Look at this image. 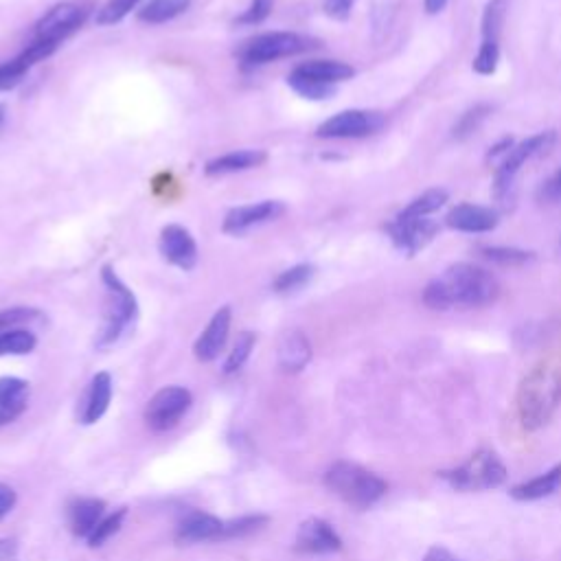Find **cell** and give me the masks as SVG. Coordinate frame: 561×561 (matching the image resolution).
<instances>
[{"mask_svg": "<svg viewBox=\"0 0 561 561\" xmlns=\"http://www.w3.org/2000/svg\"><path fill=\"white\" fill-rule=\"evenodd\" d=\"M542 196L548 202H559L561 200V171H557V174L546 182L544 189H542Z\"/></svg>", "mask_w": 561, "mask_h": 561, "instance_id": "b9f144b4", "label": "cell"}, {"mask_svg": "<svg viewBox=\"0 0 561 561\" xmlns=\"http://www.w3.org/2000/svg\"><path fill=\"white\" fill-rule=\"evenodd\" d=\"M384 125L380 112L369 110H345L320 123L316 128L318 139H364Z\"/></svg>", "mask_w": 561, "mask_h": 561, "instance_id": "ba28073f", "label": "cell"}, {"mask_svg": "<svg viewBox=\"0 0 561 561\" xmlns=\"http://www.w3.org/2000/svg\"><path fill=\"white\" fill-rule=\"evenodd\" d=\"M423 561H459V559H456L450 551H445V548L434 546L426 553V557H423Z\"/></svg>", "mask_w": 561, "mask_h": 561, "instance_id": "ee69618b", "label": "cell"}, {"mask_svg": "<svg viewBox=\"0 0 561 561\" xmlns=\"http://www.w3.org/2000/svg\"><path fill=\"white\" fill-rule=\"evenodd\" d=\"M272 7H274V0H253L235 22L237 25H259V22H263L272 14Z\"/></svg>", "mask_w": 561, "mask_h": 561, "instance_id": "f35d334b", "label": "cell"}, {"mask_svg": "<svg viewBox=\"0 0 561 561\" xmlns=\"http://www.w3.org/2000/svg\"><path fill=\"white\" fill-rule=\"evenodd\" d=\"M437 231L439 226L428 220V217H415V220H412V217L397 215L395 222L388 226L393 244L397 248L406 250L410 255H415L421 248H426L432 242V237L437 235Z\"/></svg>", "mask_w": 561, "mask_h": 561, "instance_id": "4fadbf2b", "label": "cell"}, {"mask_svg": "<svg viewBox=\"0 0 561 561\" xmlns=\"http://www.w3.org/2000/svg\"><path fill=\"white\" fill-rule=\"evenodd\" d=\"M283 213H285V204L279 200H263L257 204L235 206V209L226 213L222 231L226 235H244L246 231H250V228L279 220Z\"/></svg>", "mask_w": 561, "mask_h": 561, "instance_id": "7c38bea8", "label": "cell"}, {"mask_svg": "<svg viewBox=\"0 0 561 561\" xmlns=\"http://www.w3.org/2000/svg\"><path fill=\"white\" fill-rule=\"evenodd\" d=\"M16 502H18V496H16L14 487L0 483V520L7 518V515L14 511Z\"/></svg>", "mask_w": 561, "mask_h": 561, "instance_id": "60d3db41", "label": "cell"}, {"mask_svg": "<svg viewBox=\"0 0 561 561\" xmlns=\"http://www.w3.org/2000/svg\"><path fill=\"white\" fill-rule=\"evenodd\" d=\"M125 515H128V509H119V511H114L110 515H106L99 524H97V529L90 533L88 537V546L90 548H99L106 544L112 535H117L121 531V526H123V520H125Z\"/></svg>", "mask_w": 561, "mask_h": 561, "instance_id": "d6a6232c", "label": "cell"}, {"mask_svg": "<svg viewBox=\"0 0 561 561\" xmlns=\"http://www.w3.org/2000/svg\"><path fill=\"white\" fill-rule=\"evenodd\" d=\"M101 279L108 290V307L97 336V347L110 349L117 345L125 336V331L134 325L136 316H139V303H136V296L132 294V290L114 274L110 266L103 268Z\"/></svg>", "mask_w": 561, "mask_h": 561, "instance_id": "277c9868", "label": "cell"}, {"mask_svg": "<svg viewBox=\"0 0 561 561\" xmlns=\"http://www.w3.org/2000/svg\"><path fill=\"white\" fill-rule=\"evenodd\" d=\"M498 294L500 285L494 274L474 263H454L428 283L423 303L432 309L483 307L494 303Z\"/></svg>", "mask_w": 561, "mask_h": 561, "instance_id": "6da1fadb", "label": "cell"}, {"mask_svg": "<svg viewBox=\"0 0 561 561\" xmlns=\"http://www.w3.org/2000/svg\"><path fill=\"white\" fill-rule=\"evenodd\" d=\"M445 220H448V226L456 228V231L487 233L491 228H496L498 215L491 209H485V206L461 204L456 206V209H452Z\"/></svg>", "mask_w": 561, "mask_h": 561, "instance_id": "d6986e66", "label": "cell"}, {"mask_svg": "<svg viewBox=\"0 0 561 561\" xmlns=\"http://www.w3.org/2000/svg\"><path fill=\"white\" fill-rule=\"evenodd\" d=\"M553 141H555V132H542L537 136H531V139L522 141L520 145H515L513 150L507 154L505 163H502L498 176H496V196H500V198L509 196V191L513 187V178L520 171V167L535 154L546 152L548 147L553 145Z\"/></svg>", "mask_w": 561, "mask_h": 561, "instance_id": "8fae6325", "label": "cell"}, {"mask_svg": "<svg viewBox=\"0 0 561 561\" xmlns=\"http://www.w3.org/2000/svg\"><path fill=\"white\" fill-rule=\"evenodd\" d=\"M40 318V312L33 307H9L0 312V331L18 329V325H27L31 320Z\"/></svg>", "mask_w": 561, "mask_h": 561, "instance_id": "e575fe53", "label": "cell"}, {"mask_svg": "<svg viewBox=\"0 0 561 561\" xmlns=\"http://www.w3.org/2000/svg\"><path fill=\"white\" fill-rule=\"evenodd\" d=\"M266 160H268V152L263 150H235L209 160V163L204 165V174L211 178L239 174V171L261 167Z\"/></svg>", "mask_w": 561, "mask_h": 561, "instance_id": "ac0fdd59", "label": "cell"}, {"mask_svg": "<svg viewBox=\"0 0 561 561\" xmlns=\"http://www.w3.org/2000/svg\"><path fill=\"white\" fill-rule=\"evenodd\" d=\"M316 44L312 38H305L294 31H268L246 40L237 51L239 62L246 68H257L263 64L283 60V57H294L314 49Z\"/></svg>", "mask_w": 561, "mask_h": 561, "instance_id": "5b68a950", "label": "cell"}, {"mask_svg": "<svg viewBox=\"0 0 561 561\" xmlns=\"http://www.w3.org/2000/svg\"><path fill=\"white\" fill-rule=\"evenodd\" d=\"M441 478L456 491H487L505 483L507 467L494 450H478L463 465L441 472Z\"/></svg>", "mask_w": 561, "mask_h": 561, "instance_id": "8992f818", "label": "cell"}, {"mask_svg": "<svg viewBox=\"0 0 561 561\" xmlns=\"http://www.w3.org/2000/svg\"><path fill=\"white\" fill-rule=\"evenodd\" d=\"M255 345H257V336L253 331H242L224 362V375H235L237 371H242V366L248 362Z\"/></svg>", "mask_w": 561, "mask_h": 561, "instance_id": "83f0119b", "label": "cell"}, {"mask_svg": "<svg viewBox=\"0 0 561 561\" xmlns=\"http://www.w3.org/2000/svg\"><path fill=\"white\" fill-rule=\"evenodd\" d=\"M288 86L294 90V93H299L303 99H309V101H323L336 93V86L314 82V79H307L294 71L288 75Z\"/></svg>", "mask_w": 561, "mask_h": 561, "instance_id": "f546056e", "label": "cell"}, {"mask_svg": "<svg viewBox=\"0 0 561 561\" xmlns=\"http://www.w3.org/2000/svg\"><path fill=\"white\" fill-rule=\"evenodd\" d=\"M18 553L16 540H0V561H14Z\"/></svg>", "mask_w": 561, "mask_h": 561, "instance_id": "7bdbcfd3", "label": "cell"}, {"mask_svg": "<svg viewBox=\"0 0 561 561\" xmlns=\"http://www.w3.org/2000/svg\"><path fill=\"white\" fill-rule=\"evenodd\" d=\"M279 366L285 373H301L305 366L312 360V345H309L307 336L299 329L285 331L279 340Z\"/></svg>", "mask_w": 561, "mask_h": 561, "instance_id": "e0dca14e", "label": "cell"}, {"mask_svg": "<svg viewBox=\"0 0 561 561\" xmlns=\"http://www.w3.org/2000/svg\"><path fill=\"white\" fill-rule=\"evenodd\" d=\"M559 489H561V465H555L553 469H548L546 474L526 480L522 485H515L511 489V498L520 502H533L553 496Z\"/></svg>", "mask_w": 561, "mask_h": 561, "instance_id": "603a6c76", "label": "cell"}, {"mask_svg": "<svg viewBox=\"0 0 561 561\" xmlns=\"http://www.w3.org/2000/svg\"><path fill=\"white\" fill-rule=\"evenodd\" d=\"M231 323H233V312L231 307L224 305L217 309L213 318L209 320V325L200 334V338L193 345V356L200 362H213L220 356L222 349L226 347L228 334H231Z\"/></svg>", "mask_w": 561, "mask_h": 561, "instance_id": "9a60e30c", "label": "cell"}, {"mask_svg": "<svg viewBox=\"0 0 561 561\" xmlns=\"http://www.w3.org/2000/svg\"><path fill=\"white\" fill-rule=\"evenodd\" d=\"M342 548L340 535L334 526L320 518H309L299 526L296 533V551L307 555H329L338 553Z\"/></svg>", "mask_w": 561, "mask_h": 561, "instance_id": "5bb4252c", "label": "cell"}, {"mask_svg": "<svg viewBox=\"0 0 561 561\" xmlns=\"http://www.w3.org/2000/svg\"><path fill=\"white\" fill-rule=\"evenodd\" d=\"M20 415H16V412H11L7 408L0 406V426H7V423H11L14 419H18Z\"/></svg>", "mask_w": 561, "mask_h": 561, "instance_id": "bcb514c9", "label": "cell"}, {"mask_svg": "<svg viewBox=\"0 0 561 561\" xmlns=\"http://www.w3.org/2000/svg\"><path fill=\"white\" fill-rule=\"evenodd\" d=\"M191 0H150L139 9V20L145 25H163L185 14L189 9Z\"/></svg>", "mask_w": 561, "mask_h": 561, "instance_id": "cb8c5ba5", "label": "cell"}, {"mask_svg": "<svg viewBox=\"0 0 561 561\" xmlns=\"http://www.w3.org/2000/svg\"><path fill=\"white\" fill-rule=\"evenodd\" d=\"M139 3L141 0H108V3L97 11L95 22L99 27L117 25L125 16H130L132 11L139 7Z\"/></svg>", "mask_w": 561, "mask_h": 561, "instance_id": "1f68e13d", "label": "cell"}, {"mask_svg": "<svg viewBox=\"0 0 561 561\" xmlns=\"http://www.w3.org/2000/svg\"><path fill=\"white\" fill-rule=\"evenodd\" d=\"M498 60H500L498 42H483L474 60V71L480 75H494L498 68Z\"/></svg>", "mask_w": 561, "mask_h": 561, "instance_id": "d590c367", "label": "cell"}, {"mask_svg": "<svg viewBox=\"0 0 561 561\" xmlns=\"http://www.w3.org/2000/svg\"><path fill=\"white\" fill-rule=\"evenodd\" d=\"M86 16L88 11L82 5H75V3L55 5L38 20L36 36H33V40H42L60 47L66 38H71L77 29L84 27Z\"/></svg>", "mask_w": 561, "mask_h": 561, "instance_id": "9c48e42d", "label": "cell"}, {"mask_svg": "<svg viewBox=\"0 0 561 561\" xmlns=\"http://www.w3.org/2000/svg\"><path fill=\"white\" fill-rule=\"evenodd\" d=\"M38 345V338L27 329L0 331V358L3 356H27Z\"/></svg>", "mask_w": 561, "mask_h": 561, "instance_id": "4316f807", "label": "cell"}, {"mask_svg": "<svg viewBox=\"0 0 561 561\" xmlns=\"http://www.w3.org/2000/svg\"><path fill=\"white\" fill-rule=\"evenodd\" d=\"M483 253L487 259L500 263V266H522V263H529L533 259L531 253H524L518 248H483Z\"/></svg>", "mask_w": 561, "mask_h": 561, "instance_id": "8d00e7d4", "label": "cell"}, {"mask_svg": "<svg viewBox=\"0 0 561 561\" xmlns=\"http://www.w3.org/2000/svg\"><path fill=\"white\" fill-rule=\"evenodd\" d=\"M3 121H5V106L0 103V125H3Z\"/></svg>", "mask_w": 561, "mask_h": 561, "instance_id": "7dc6e473", "label": "cell"}, {"mask_svg": "<svg viewBox=\"0 0 561 561\" xmlns=\"http://www.w3.org/2000/svg\"><path fill=\"white\" fill-rule=\"evenodd\" d=\"M445 202H448V191L430 189V191L423 193V196H419L417 200H412L399 215L412 217V220H415V217H428L430 213L439 211Z\"/></svg>", "mask_w": 561, "mask_h": 561, "instance_id": "f1b7e54d", "label": "cell"}, {"mask_svg": "<svg viewBox=\"0 0 561 561\" xmlns=\"http://www.w3.org/2000/svg\"><path fill=\"white\" fill-rule=\"evenodd\" d=\"M29 384L20 377H0V406L22 415L27 410Z\"/></svg>", "mask_w": 561, "mask_h": 561, "instance_id": "d4e9b609", "label": "cell"}, {"mask_svg": "<svg viewBox=\"0 0 561 561\" xmlns=\"http://www.w3.org/2000/svg\"><path fill=\"white\" fill-rule=\"evenodd\" d=\"M193 404V397L182 386H165L150 399L145 410V421L154 432H167L176 428L187 415Z\"/></svg>", "mask_w": 561, "mask_h": 561, "instance_id": "52a82bcc", "label": "cell"}, {"mask_svg": "<svg viewBox=\"0 0 561 561\" xmlns=\"http://www.w3.org/2000/svg\"><path fill=\"white\" fill-rule=\"evenodd\" d=\"M294 73H299L307 79H314V82L336 86L340 82H347L353 75H356V68L349 66L347 62L338 60H309L294 68Z\"/></svg>", "mask_w": 561, "mask_h": 561, "instance_id": "44dd1931", "label": "cell"}, {"mask_svg": "<svg viewBox=\"0 0 561 561\" xmlns=\"http://www.w3.org/2000/svg\"><path fill=\"white\" fill-rule=\"evenodd\" d=\"M489 114V106H476L472 110H467L463 114V119L456 123V128H454V136L456 139H465V136H469L472 132L478 130V125L485 121V117Z\"/></svg>", "mask_w": 561, "mask_h": 561, "instance_id": "74e56055", "label": "cell"}, {"mask_svg": "<svg viewBox=\"0 0 561 561\" xmlns=\"http://www.w3.org/2000/svg\"><path fill=\"white\" fill-rule=\"evenodd\" d=\"M106 518V502L99 498H77L68 507V524L77 537H90L97 524Z\"/></svg>", "mask_w": 561, "mask_h": 561, "instance_id": "ffe728a7", "label": "cell"}, {"mask_svg": "<svg viewBox=\"0 0 561 561\" xmlns=\"http://www.w3.org/2000/svg\"><path fill=\"white\" fill-rule=\"evenodd\" d=\"M561 406V360L544 358L526 373L515 397L520 426L529 432L551 423Z\"/></svg>", "mask_w": 561, "mask_h": 561, "instance_id": "7a4b0ae2", "label": "cell"}, {"mask_svg": "<svg viewBox=\"0 0 561 561\" xmlns=\"http://www.w3.org/2000/svg\"><path fill=\"white\" fill-rule=\"evenodd\" d=\"M325 485L331 494L345 500L353 509L373 507L388 491L384 478L373 474L371 469L349 461H338L331 465L325 474Z\"/></svg>", "mask_w": 561, "mask_h": 561, "instance_id": "3957f363", "label": "cell"}, {"mask_svg": "<svg viewBox=\"0 0 561 561\" xmlns=\"http://www.w3.org/2000/svg\"><path fill=\"white\" fill-rule=\"evenodd\" d=\"M507 0H489L483 14V42H498L500 29L505 22Z\"/></svg>", "mask_w": 561, "mask_h": 561, "instance_id": "4dcf8cb0", "label": "cell"}, {"mask_svg": "<svg viewBox=\"0 0 561 561\" xmlns=\"http://www.w3.org/2000/svg\"><path fill=\"white\" fill-rule=\"evenodd\" d=\"M158 250L167 263H171V266H176L182 272L193 270L198 263L196 239L180 224L163 226L158 239Z\"/></svg>", "mask_w": 561, "mask_h": 561, "instance_id": "30bf717a", "label": "cell"}, {"mask_svg": "<svg viewBox=\"0 0 561 561\" xmlns=\"http://www.w3.org/2000/svg\"><path fill=\"white\" fill-rule=\"evenodd\" d=\"M266 524H268L266 515H244V518L224 522V531H222L220 540H235V537L253 535V533L261 531Z\"/></svg>", "mask_w": 561, "mask_h": 561, "instance_id": "836d02e7", "label": "cell"}, {"mask_svg": "<svg viewBox=\"0 0 561 561\" xmlns=\"http://www.w3.org/2000/svg\"><path fill=\"white\" fill-rule=\"evenodd\" d=\"M356 0H325V14L334 20H347L351 16V9Z\"/></svg>", "mask_w": 561, "mask_h": 561, "instance_id": "ab89813d", "label": "cell"}, {"mask_svg": "<svg viewBox=\"0 0 561 561\" xmlns=\"http://www.w3.org/2000/svg\"><path fill=\"white\" fill-rule=\"evenodd\" d=\"M314 274H316V268L312 266V263H299V266L281 272L279 277L274 279L272 288L277 294H294V292L303 290L305 285L314 279Z\"/></svg>", "mask_w": 561, "mask_h": 561, "instance_id": "484cf974", "label": "cell"}, {"mask_svg": "<svg viewBox=\"0 0 561 561\" xmlns=\"http://www.w3.org/2000/svg\"><path fill=\"white\" fill-rule=\"evenodd\" d=\"M448 5V0H426V11L428 14H439V11L445 9Z\"/></svg>", "mask_w": 561, "mask_h": 561, "instance_id": "f6af8a7d", "label": "cell"}, {"mask_svg": "<svg viewBox=\"0 0 561 561\" xmlns=\"http://www.w3.org/2000/svg\"><path fill=\"white\" fill-rule=\"evenodd\" d=\"M110 402H112V377L110 373H97L88 386L82 421L88 423V426L90 423H97L108 412Z\"/></svg>", "mask_w": 561, "mask_h": 561, "instance_id": "7402d4cb", "label": "cell"}, {"mask_svg": "<svg viewBox=\"0 0 561 561\" xmlns=\"http://www.w3.org/2000/svg\"><path fill=\"white\" fill-rule=\"evenodd\" d=\"M224 522L211 513L193 511L178 524L176 542L178 544H198V542H217L222 537Z\"/></svg>", "mask_w": 561, "mask_h": 561, "instance_id": "2e32d148", "label": "cell"}]
</instances>
